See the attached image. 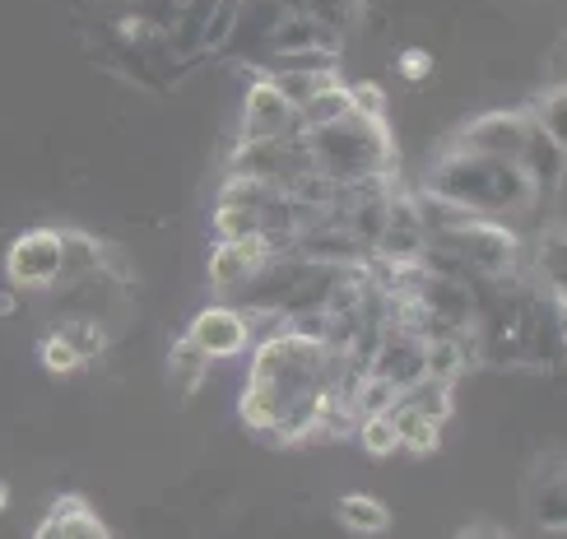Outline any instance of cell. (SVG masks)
Segmentation results:
<instances>
[{"label":"cell","instance_id":"6da1fadb","mask_svg":"<svg viewBox=\"0 0 567 539\" xmlns=\"http://www.w3.org/2000/svg\"><path fill=\"white\" fill-rule=\"evenodd\" d=\"M302 145L312 154V168L326 173L330 182H359V177L400 168V154L391 145V126L372 122V116H359V112L336 126L302 131Z\"/></svg>","mask_w":567,"mask_h":539},{"label":"cell","instance_id":"5b68a950","mask_svg":"<svg viewBox=\"0 0 567 539\" xmlns=\"http://www.w3.org/2000/svg\"><path fill=\"white\" fill-rule=\"evenodd\" d=\"M270 256H275V247H270L266 232H256V238H233V242L219 238V247L209 251V270H205L209 289L215 293H243L251 284V274L261 270Z\"/></svg>","mask_w":567,"mask_h":539},{"label":"cell","instance_id":"9c48e42d","mask_svg":"<svg viewBox=\"0 0 567 539\" xmlns=\"http://www.w3.org/2000/svg\"><path fill=\"white\" fill-rule=\"evenodd\" d=\"M391 418H395V433H400V447L414 452V456H433L442 447V418L433 414H423L405 401H395L391 405Z\"/></svg>","mask_w":567,"mask_h":539},{"label":"cell","instance_id":"8fae6325","mask_svg":"<svg viewBox=\"0 0 567 539\" xmlns=\"http://www.w3.org/2000/svg\"><path fill=\"white\" fill-rule=\"evenodd\" d=\"M209 363H215V359H209L192 335L173 340V349H168V382H173V391L196 395V386L209 377Z\"/></svg>","mask_w":567,"mask_h":539},{"label":"cell","instance_id":"3957f363","mask_svg":"<svg viewBox=\"0 0 567 539\" xmlns=\"http://www.w3.org/2000/svg\"><path fill=\"white\" fill-rule=\"evenodd\" d=\"M6 274L14 293H47L61 279V232L29 228L6 251Z\"/></svg>","mask_w":567,"mask_h":539},{"label":"cell","instance_id":"30bf717a","mask_svg":"<svg viewBox=\"0 0 567 539\" xmlns=\"http://www.w3.org/2000/svg\"><path fill=\"white\" fill-rule=\"evenodd\" d=\"M353 116V99H349V84L344 80H326L317 93H307V103L298 107V122L302 131H317V126H336Z\"/></svg>","mask_w":567,"mask_h":539},{"label":"cell","instance_id":"52a82bcc","mask_svg":"<svg viewBox=\"0 0 567 539\" xmlns=\"http://www.w3.org/2000/svg\"><path fill=\"white\" fill-rule=\"evenodd\" d=\"M38 535L42 539H103L112 530H107V521L80 494H70V498L52 502V511H47V521L38 526Z\"/></svg>","mask_w":567,"mask_h":539},{"label":"cell","instance_id":"ac0fdd59","mask_svg":"<svg viewBox=\"0 0 567 539\" xmlns=\"http://www.w3.org/2000/svg\"><path fill=\"white\" fill-rule=\"evenodd\" d=\"M0 507H6V488H0Z\"/></svg>","mask_w":567,"mask_h":539},{"label":"cell","instance_id":"7c38bea8","mask_svg":"<svg viewBox=\"0 0 567 539\" xmlns=\"http://www.w3.org/2000/svg\"><path fill=\"white\" fill-rule=\"evenodd\" d=\"M336 517H340V526L353 530V535H382V530H391V507H386L382 498H368V494L340 498Z\"/></svg>","mask_w":567,"mask_h":539},{"label":"cell","instance_id":"8992f818","mask_svg":"<svg viewBox=\"0 0 567 539\" xmlns=\"http://www.w3.org/2000/svg\"><path fill=\"white\" fill-rule=\"evenodd\" d=\"M186 335H192L209 359H238L243 349L251 344V321L238 312V308H228V302H215V308H205L192 317V325H186Z\"/></svg>","mask_w":567,"mask_h":539},{"label":"cell","instance_id":"ba28073f","mask_svg":"<svg viewBox=\"0 0 567 539\" xmlns=\"http://www.w3.org/2000/svg\"><path fill=\"white\" fill-rule=\"evenodd\" d=\"M93 270H103V242L84 228H61V279L56 284H75V279H89Z\"/></svg>","mask_w":567,"mask_h":539},{"label":"cell","instance_id":"9a60e30c","mask_svg":"<svg viewBox=\"0 0 567 539\" xmlns=\"http://www.w3.org/2000/svg\"><path fill=\"white\" fill-rule=\"evenodd\" d=\"M349 99H353V112L359 116H372V122H386V89L377 84V80H359V84H349Z\"/></svg>","mask_w":567,"mask_h":539},{"label":"cell","instance_id":"e0dca14e","mask_svg":"<svg viewBox=\"0 0 567 539\" xmlns=\"http://www.w3.org/2000/svg\"><path fill=\"white\" fill-rule=\"evenodd\" d=\"M38 354H42V367H47V372H56V377H65V372H80V367H84V363H80V354H75V349H70L56 331L42 340Z\"/></svg>","mask_w":567,"mask_h":539},{"label":"cell","instance_id":"5bb4252c","mask_svg":"<svg viewBox=\"0 0 567 539\" xmlns=\"http://www.w3.org/2000/svg\"><path fill=\"white\" fill-rule=\"evenodd\" d=\"M266 228V215L251 205H215V238L233 242V238H256Z\"/></svg>","mask_w":567,"mask_h":539},{"label":"cell","instance_id":"7a4b0ae2","mask_svg":"<svg viewBox=\"0 0 567 539\" xmlns=\"http://www.w3.org/2000/svg\"><path fill=\"white\" fill-rule=\"evenodd\" d=\"M530 135V112L526 107H493L461 122L452 135H446V149L461 154H493V158H522Z\"/></svg>","mask_w":567,"mask_h":539},{"label":"cell","instance_id":"2e32d148","mask_svg":"<svg viewBox=\"0 0 567 539\" xmlns=\"http://www.w3.org/2000/svg\"><path fill=\"white\" fill-rule=\"evenodd\" d=\"M433 70H437V61H433V52H423V46H405V52L395 56V75L405 84H429Z\"/></svg>","mask_w":567,"mask_h":539},{"label":"cell","instance_id":"277c9868","mask_svg":"<svg viewBox=\"0 0 567 539\" xmlns=\"http://www.w3.org/2000/svg\"><path fill=\"white\" fill-rule=\"evenodd\" d=\"M243 139H293L302 135V122H298V107L284 99L275 89L270 75L256 70L247 93H243Z\"/></svg>","mask_w":567,"mask_h":539},{"label":"cell","instance_id":"4fadbf2b","mask_svg":"<svg viewBox=\"0 0 567 539\" xmlns=\"http://www.w3.org/2000/svg\"><path fill=\"white\" fill-rule=\"evenodd\" d=\"M353 437H359V447H363L368 456H377V460H386V456L400 452V433H395L391 410H382V414H359V424H353Z\"/></svg>","mask_w":567,"mask_h":539}]
</instances>
